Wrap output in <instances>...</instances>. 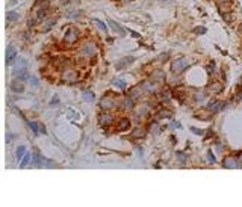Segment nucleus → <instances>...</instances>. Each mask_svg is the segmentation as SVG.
Returning <instances> with one entry per match:
<instances>
[{
	"label": "nucleus",
	"instance_id": "aec40b11",
	"mask_svg": "<svg viewBox=\"0 0 242 207\" xmlns=\"http://www.w3.org/2000/svg\"><path fill=\"white\" fill-rule=\"evenodd\" d=\"M142 129H135V130H133V136H135V138H141V136H142Z\"/></svg>",
	"mask_w": 242,
	"mask_h": 207
},
{
	"label": "nucleus",
	"instance_id": "423d86ee",
	"mask_svg": "<svg viewBox=\"0 0 242 207\" xmlns=\"http://www.w3.org/2000/svg\"><path fill=\"white\" fill-rule=\"evenodd\" d=\"M112 121V117L109 115V113H106V112H102L98 115V123L102 124V125H107V124H111Z\"/></svg>",
	"mask_w": 242,
	"mask_h": 207
},
{
	"label": "nucleus",
	"instance_id": "6ab92c4d",
	"mask_svg": "<svg viewBox=\"0 0 242 207\" xmlns=\"http://www.w3.org/2000/svg\"><path fill=\"white\" fill-rule=\"evenodd\" d=\"M124 106H126V109H133V98L132 97H127L124 100Z\"/></svg>",
	"mask_w": 242,
	"mask_h": 207
},
{
	"label": "nucleus",
	"instance_id": "a211bd4d",
	"mask_svg": "<svg viewBox=\"0 0 242 207\" xmlns=\"http://www.w3.org/2000/svg\"><path fill=\"white\" fill-rule=\"evenodd\" d=\"M219 108H221V103H219V101H213V103H210V106H209V109H210L212 112H218Z\"/></svg>",
	"mask_w": 242,
	"mask_h": 207
},
{
	"label": "nucleus",
	"instance_id": "7ed1b4c3",
	"mask_svg": "<svg viewBox=\"0 0 242 207\" xmlns=\"http://www.w3.org/2000/svg\"><path fill=\"white\" fill-rule=\"evenodd\" d=\"M60 79H62V82L73 83V82H76V80H77V73L74 70H65L62 73V76H60Z\"/></svg>",
	"mask_w": 242,
	"mask_h": 207
},
{
	"label": "nucleus",
	"instance_id": "4468645a",
	"mask_svg": "<svg viewBox=\"0 0 242 207\" xmlns=\"http://www.w3.org/2000/svg\"><path fill=\"white\" fill-rule=\"evenodd\" d=\"M6 20H8L9 23L11 21H17V20H18V14H17L15 11H9L8 15H6Z\"/></svg>",
	"mask_w": 242,
	"mask_h": 207
},
{
	"label": "nucleus",
	"instance_id": "412c9836",
	"mask_svg": "<svg viewBox=\"0 0 242 207\" xmlns=\"http://www.w3.org/2000/svg\"><path fill=\"white\" fill-rule=\"evenodd\" d=\"M115 85L118 86L120 89H124V88H126V83H124V80H115Z\"/></svg>",
	"mask_w": 242,
	"mask_h": 207
},
{
	"label": "nucleus",
	"instance_id": "f257e3e1",
	"mask_svg": "<svg viewBox=\"0 0 242 207\" xmlns=\"http://www.w3.org/2000/svg\"><path fill=\"white\" fill-rule=\"evenodd\" d=\"M188 65H189V61L185 58H180V59H176L173 64H171V70L174 73H180V71H183L185 68H188Z\"/></svg>",
	"mask_w": 242,
	"mask_h": 207
},
{
	"label": "nucleus",
	"instance_id": "bb28decb",
	"mask_svg": "<svg viewBox=\"0 0 242 207\" xmlns=\"http://www.w3.org/2000/svg\"><path fill=\"white\" fill-rule=\"evenodd\" d=\"M195 33H206V29H203V27H197V29H195Z\"/></svg>",
	"mask_w": 242,
	"mask_h": 207
},
{
	"label": "nucleus",
	"instance_id": "6e6552de",
	"mask_svg": "<svg viewBox=\"0 0 242 207\" xmlns=\"http://www.w3.org/2000/svg\"><path fill=\"white\" fill-rule=\"evenodd\" d=\"M14 58H15V50L14 47H8V51H6V64H11V61H14Z\"/></svg>",
	"mask_w": 242,
	"mask_h": 207
},
{
	"label": "nucleus",
	"instance_id": "393cba45",
	"mask_svg": "<svg viewBox=\"0 0 242 207\" xmlns=\"http://www.w3.org/2000/svg\"><path fill=\"white\" fill-rule=\"evenodd\" d=\"M94 21H96V24H97V26H98V27L102 29V30H106V26H104L102 21H100V20H94Z\"/></svg>",
	"mask_w": 242,
	"mask_h": 207
},
{
	"label": "nucleus",
	"instance_id": "cd10ccee",
	"mask_svg": "<svg viewBox=\"0 0 242 207\" xmlns=\"http://www.w3.org/2000/svg\"><path fill=\"white\" fill-rule=\"evenodd\" d=\"M141 110H138V115H144V113H147V109H144V108H139Z\"/></svg>",
	"mask_w": 242,
	"mask_h": 207
},
{
	"label": "nucleus",
	"instance_id": "5701e85b",
	"mask_svg": "<svg viewBox=\"0 0 242 207\" xmlns=\"http://www.w3.org/2000/svg\"><path fill=\"white\" fill-rule=\"evenodd\" d=\"M28 163H29V154H26V156L23 157V160H21V168L28 166Z\"/></svg>",
	"mask_w": 242,
	"mask_h": 207
},
{
	"label": "nucleus",
	"instance_id": "9d476101",
	"mask_svg": "<svg viewBox=\"0 0 242 207\" xmlns=\"http://www.w3.org/2000/svg\"><path fill=\"white\" fill-rule=\"evenodd\" d=\"M132 61H133V58H130V56H127V58H124V59H121V62L117 64V68H118V70H120V68H124L126 65L132 64Z\"/></svg>",
	"mask_w": 242,
	"mask_h": 207
},
{
	"label": "nucleus",
	"instance_id": "b1692460",
	"mask_svg": "<svg viewBox=\"0 0 242 207\" xmlns=\"http://www.w3.org/2000/svg\"><path fill=\"white\" fill-rule=\"evenodd\" d=\"M29 125H30V129L35 132V133H38V129H39V125L38 124H35V123H32V121H29Z\"/></svg>",
	"mask_w": 242,
	"mask_h": 207
},
{
	"label": "nucleus",
	"instance_id": "39448f33",
	"mask_svg": "<svg viewBox=\"0 0 242 207\" xmlns=\"http://www.w3.org/2000/svg\"><path fill=\"white\" fill-rule=\"evenodd\" d=\"M117 103L113 101V97H109V95H104L102 98V101H100V108L107 110V109H112V108H115Z\"/></svg>",
	"mask_w": 242,
	"mask_h": 207
},
{
	"label": "nucleus",
	"instance_id": "4be33fe9",
	"mask_svg": "<svg viewBox=\"0 0 242 207\" xmlns=\"http://www.w3.org/2000/svg\"><path fill=\"white\" fill-rule=\"evenodd\" d=\"M24 154V147H20V148L17 150V159H21Z\"/></svg>",
	"mask_w": 242,
	"mask_h": 207
},
{
	"label": "nucleus",
	"instance_id": "1a4fd4ad",
	"mask_svg": "<svg viewBox=\"0 0 242 207\" xmlns=\"http://www.w3.org/2000/svg\"><path fill=\"white\" fill-rule=\"evenodd\" d=\"M129 127H130V123H129V119H126V118L120 119V123H118V130L124 132V130H127Z\"/></svg>",
	"mask_w": 242,
	"mask_h": 207
},
{
	"label": "nucleus",
	"instance_id": "2eb2a0df",
	"mask_svg": "<svg viewBox=\"0 0 242 207\" xmlns=\"http://www.w3.org/2000/svg\"><path fill=\"white\" fill-rule=\"evenodd\" d=\"M12 91H14V92H23L24 91V85L18 83V82H14V83H12Z\"/></svg>",
	"mask_w": 242,
	"mask_h": 207
},
{
	"label": "nucleus",
	"instance_id": "9b49d317",
	"mask_svg": "<svg viewBox=\"0 0 242 207\" xmlns=\"http://www.w3.org/2000/svg\"><path fill=\"white\" fill-rule=\"evenodd\" d=\"M109 26H111V27L115 30L117 33H120V35H124V29H123V27H120V26H118L115 21H113V20H109Z\"/></svg>",
	"mask_w": 242,
	"mask_h": 207
},
{
	"label": "nucleus",
	"instance_id": "f8f14e48",
	"mask_svg": "<svg viewBox=\"0 0 242 207\" xmlns=\"http://www.w3.org/2000/svg\"><path fill=\"white\" fill-rule=\"evenodd\" d=\"M151 79L154 80V82H164V79H165V74L162 71H154V74L151 76Z\"/></svg>",
	"mask_w": 242,
	"mask_h": 207
},
{
	"label": "nucleus",
	"instance_id": "c85d7f7f",
	"mask_svg": "<svg viewBox=\"0 0 242 207\" xmlns=\"http://www.w3.org/2000/svg\"><path fill=\"white\" fill-rule=\"evenodd\" d=\"M239 163H241V166H242V154L239 156Z\"/></svg>",
	"mask_w": 242,
	"mask_h": 207
},
{
	"label": "nucleus",
	"instance_id": "f03ea898",
	"mask_svg": "<svg viewBox=\"0 0 242 207\" xmlns=\"http://www.w3.org/2000/svg\"><path fill=\"white\" fill-rule=\"evenodd\" d=\"M80 53H82L83 56H94L97 53V47L94 42H86L82 45V49H80Z\"/></svg>",
	"mask_w": 242,
	"mask_h": 207
},
{
	"label": "nucleus",
	"instance_id": "dca6fc26",
	"mask_svg": "<svg viewBox=\"0 0 242 207\" xmlns=\"http://www.w3.org/2000/svg\"><path fill=\"white\" fill-rule=\"evenodd\" d=\"M53 23H55V18H52V20H49V21H45V26H43L41 32H47V30H50V29L53 27Z\"/></svg>",
	"mask_w": 242,
	"mask_h": 207
},
{
	"label": "nucleus",
	"instance_id": "20e7f679",
	"mask_svg": "<svg viewBox=\"0 0 242 207\" xmlns=\"http://www.w3.org/2000/svg\"><path fill=\"white\" fill-rule=\"evenodd\" d=\"M77 38H79V32L77 29H68L65 33V38H64V41L67 44H73V42H76L77 41Z\"/></svg>",
	"mask_w": 242,
	"mask_h": 207
},
{
	"label": "nucleus",
	"instance_id": "a878e982",
	"mask_svg": "<svg viewBox=\"0 0 242 207\" xmlns=\"http://www.w3.org/2000/svg\"><path fill=\"white\" fill-rule=\"evenodd\" d=\"M177 159L182 160V162H185V154H182V153H177Z\"/></svg>",
	"mask_w": 242,
	"mask_h": 207
},
{
	"label": "nucleus",
	"instance_id": "0eeeda50",
	"mask_svg": "<svg viewBox=\"0 0 242 207\" xmlns=\"http://www.w3.org/2000/svg\"><path fill=\"white\" fill-rule=\"evenodd\" d=\"M142 92H144L142 86H135V88L130 89V97H132V98H138L141 94H142Z\"/></svg>",
	"mask_w": 242,
	"mask_h": 207
},
{
	"label": "nucleus",
	"instance_id": "f3484780",
	"mask_svg": "<svg viewBox=\"0 0 242 207\" xmlns=\"http://www.w3.org/2000/svg\"><path fill=\"white\" fill-rule=\"evenodd\" d=\"M83 100H86V101H94V95H92V92L91 91H83Z\"/></svg>",
	"mask_w": 242,
	"mask_h": 207
},
{
	"label": "nucleus",
	"instance_id": "ddd939ff",
	"mask_svg": "<svg viewBox=\"0 0 242 207\" xmlns=\"http://www.w3.org/2000/svg\"><path fill=\"white\" fill-rule=\"evenodd\" d=\"M224 166L226 168H234V166H236V160H234V157H226Z\"/></svg>",
	"mask_w": 242,
	"mask_h": 207
}]
</instances>
